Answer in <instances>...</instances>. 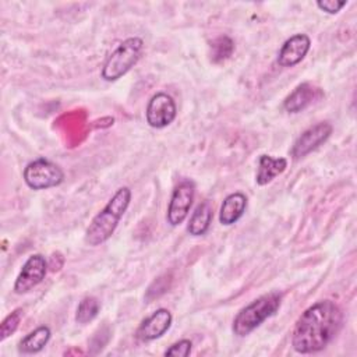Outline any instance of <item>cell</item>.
Here are the masks:
<instances>
[{"label": "cell", "instance_id": "cell-1", "mask_svg": "<svg viewBox=\"0 0 357 357\" xmlns=\"http://www.w3.org/2000/svg\"><path fill=\"white\" fill-rule=\"evenodd\" d=\"M343 312L332 300H321L310 305L296 321L291 346L297 353L310 354L324 350L340 332Z\"/></svg>", "mask_w": 357, "mask_h": 357}, {"label": "cell", "instance_id": "cell-2", "mask_svg": "<svg viewBox=\"0 0 357 357\" xmlns=\"http://www.w3.org/2000/svg\"><path fill=\"white\" fill-rule=\"evenodd\" d=\"M130 201L131 190L128 187H120L107 201L103 209L98 212L91 220L85 231V243L91 247L106 243L112 237L120 219L126 213Z\"/></svg>", "mask_w": 357, "mask_h": 357}, {"label": "cell", "instance_id": "cell-3", "mask_svg": "<svg viewBox=\"0 0 357 357\" xmlns=\"http://www.w3.org/2000/svg\"><path fill=\"white\" fill-rule=\"evenodd\" d=\"M282 296L276 291H271L259 296L248 305L241 308L233 319L231 331L236 336L244 337L257 329L264 321L273 317L280 307Z\"/></svg>", "mask_w": 357, "mask_h": 357}, {"label": "cell", "instance_id": "cell-4", "mask_svg": "<svg viewBox=\"0 0 357 357\" xmlns=\"http://www.w3.org/2000/svg\"><path fill=\"white\" fill-rule=\"evenodd\" d=\"M144 52V40L138 36L124 39L106 59L102 67V78L107 82L117 81L126 75L139 60Z\"/></svg>", "mask_w": 357, "mask_h": 357}, {"label": "cell", "instance_id": "cell-5", "mask_svg": "<svg viewBox=\"0 0 357 357\" xmlns=\"http://www.w3.org/2000/svg\"><path fill=\"white\" fill-rule=\"evenodd\" d=\"M22 177L29 188L47 190L63 183L64 172L56 163L45 158H38L25 166Z\"/></svg>", "mask_w": 357, "mask_h": 357}, {"label": "cell", "instance_id": "cell-6", "mask_svg": "<svg viewBox=\"0 0 357 357\" xmlns=\"http://www.w3.org/2000/svg\"><path fill=\"white\" fill-rule=\"evenodd\" d=\"M194 197L195 185L191 180H183L174 187L166 213V219L170 226H178L185 220L192 205Z\"/></svg>", "mask_w": 357, "mask_h": 357}, {"label": "cell", "instance_id": "cell-7", "mask_svg": "<svg viewBox=\"0 0 357 357\" xmlns=\"http://www.w3.org/2000/svg\"><path fill=\"white\" fill-rule=\"evenodd\" d=\"M177 116V106L173 98L166 92H156L148 100L145 117L146 123L153 128L167 127Z\"/></svg>", "mask_w": 357, "mask_h": 357}, {"label": "cell", "instance_id": "cell-8", "mask_svg": "<svg viewBox=\"0 0 357 357\" xmlns=\"http://www.w3.org/2000/svg\"><path fill=\"white\" fill-rule=\"evenodd\" d=\"M332 124L328 121H319L307 130H304L294 141L290 155L293 159H301L321 146L332 134Z\"/></svg>", "mask_w": 357, "mask_h": 357}, {"label": "cell", "instance_id": "cell-9", "mask_svg": "<svg viewBox=\"0 0 357 357\" xmlns=\"http://www.w3.org/2000/svg\"><path fill=\"white\" fill-rule=\"evenodd\" d=\"M47 273V262L42 254H32L22 265L15 283L14 293L25 294L36 287Z\"/></svg>", "mask_w": 357, "mask_h": 357}, {"label": "cell", "instance_id": "cell-10", "mask_svg": "<svg viewBox=\"0 0 357 357\" xmlns=\"http://www.w3.org/2000/svg\"><path fill=\"white\" fill-rule=\"evenodd\" d=\"M172 312L167 308H158L138 326L135 336L141 342H152L162 337L172 326Z\"/></svg>", "mask_w": 357, "mask_h": 357}, {"label": "cell", "instance_id": "cell-11", "mask_svg": "<svg viewBox=\"0 0 357 357\" xmlns=\"http://www.w3.org/2000/svg\"><path fill=\"white\" fill-rule=\"evenodd\" d=\"M311 39L305 33H296L284 40L278 54V64L280 67H293L298 64L308 53Z\"/></svg>", "mask_w": 357, "mask_h": 357}, {"label": "cell", "instance_id": "cell-12", "mask_svg": "<svg viewBox=\"0 0 357 357\" xmlns=\"http://www.w3.org/2000/svg\"><path fill=\"white\" fill-rule=\"evenodd\" d=\"M321 95L322 93L319 88L311 85L310 82H303L297 85L290 95L286 96L283 102V107L289 113H300Z\"/></svg>", "mask_w": 357, "mask_h": 357}, {"label": "cell", "instance_id": "cell-13", "mask_svg": "<svg viewBox=\"0 0 357 357\" xmlns=\"http://www.w3.org/2000/svg\"><path fill=\"white\" fill-rule=\"evenodd\" d=\"M247 208V197L243 192L229 194L220 206L219 211V222L225 226L234 225L245 212Z\"/></svg>", "mask_w": 357, "mask_h": 357}, {"label": "cell", "instance_id": "cell-14", "mask_svg": "<svg viewBox=\"0 0 357 357\" xmlns=\"http://www.w3.org/2000/svg\"><path fill=\"white\" fill-rule=\"evenodd\" d=\"M287 167L286 158H272L271 155H261L258 159V169L255 173V181L258 185H266L275 177L282 174Z\"/></svg>", "mask_w": 357, "mask_h": 357}, {"label": "cell", "instance_id": "cell-15", "mask_svg": "<svg viewBox=\"0 0 357 357\" xmlns=\"http://www.w3.org/2000/svg\"><path fill=\"white\" fill-rule=\"evenodd\" d=\"M52 331L46 325H40L26 336H24L18 343V351L22 354H35L43 350V347L50 340Z\"/></svg>", "mask_w": 357, "mask_h": 357}, {"label": "cell", "instance_id": "cell-16", "mask_svg": "<svg viewBox=\"0 0 357 357\" xmlns=\"http://www.w3.org/2000/svg\"><path fill=\"white\" fill-rule=\"evenodd\" d=\"M212 218H213V212L209 202L208 201L201 202L190 218V222L187 225V231L191 236L205 234L212 223Z\"/></svg>", "mask_w": 357, "mask_h": 357}, {"label": "cell", "instance_id": "cell-17", "mask_svg": "<svg viewBox=\"0 0 357 357\" xmlns=\"http://www.w3.org/2000/svg\"><path fill=\"white\" fill-rule=\"evenodd\" d=\"M99 310H100V304H99L98 298H95L92 296H86L79 301V304L77 307L75 321L78 324H88L96 318Z\"/></svg>", "mask_w": 357, "mask_h": 357}, {"label": "cell", "instance_id": "cell-18", "mask_svg": "<svg viewBox=\"0 0 357 357\" xmlns=\"http://www.w3.org/2000/svg\"><path fill=\"white\" fill-rule=\"evenodd\" d=\"M234 50V43L229 36H219L212 42V60L215 63L225 61L231 56Z\"/></svg>", "mask_w": 357, "mask_h": 357}, {"label": "cell", "instance_id": "cell-19", "mask_svg": "<svg viewBox=\"0 0 357 357\" xmlns=\"http://www.w3.org/2000/svg\"><path fill=\"white\" fill-rule=\"evenodd\" d=\"M22 308H15L3 319V322L0 324V340H6L17 331L22 319Z\"/></svg>", "mask_w": 357, "mask_h": 357}, {"label": "cell", "instance_id": "cell-20", "mask_svg": "<svg viewBox=\"0 0 357 357\" xmlns=\"http://www.w3.org/2000/svg\"><path fill=\"white\" fill-rule=\"evenodd\" d=\"M192 343L188 339H181L173 343L169 349H166L165 356H174V357H187L191 353Z\"/></svg>", "mask_w": 357, "mask_h": 357}, {"label": "cell", "instance_id": "cell-21", "mask_svg": "<svg viewBox=\"0 0 357 357\" xmlns=\"http://www.w3.org/2000/svg\"><path fill=\"white\" fill-rule=\"evenodd\" d=\"M346 4H347V1H337V0H319V1H317V7L321 11H325L328 14L339 13Z\"/></svg>", "mask_w": 357, "mask_h": 357}]
</instances>
